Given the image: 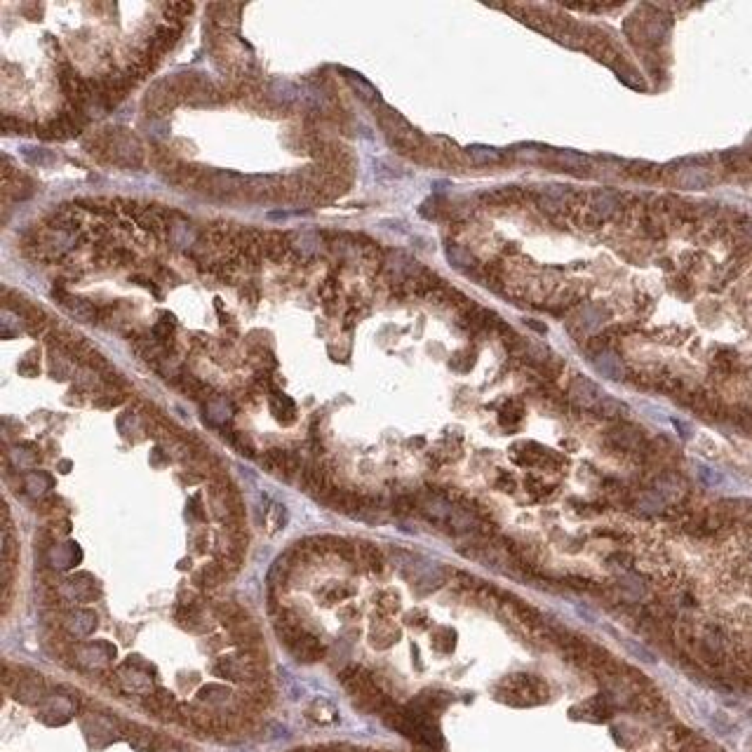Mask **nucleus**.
Listing matches in <instances>:
<instances>
[{"label": "nucleus", "instance_id": "1", "mask_svg": "<svg viewBox=\"0 0 752 752\" xmlns=\"http://www.w3.org/2000/svg\"><path fill=\"white\" fill-rule=\"evenodd\" d=\"M548 698V686L543 679L531 677V675H515L503 684V701L515 703V706H534Z\"/></svg>", "mask_w": 752, "mask_h": 752}, {"label": "nucleus", "instance_id": "2", "mask_svg": "<svg viewBox=\"0 0 752 752\" xmlns=\"http://www.w3.org/2000/svg\"><path fill=\"white\" fill-rule=\"evenodd\" d=\"M176 99H179V92H176L174 82H156L149 97H146V111L153 116H165L167 111H172Z\"/></svg>", "mask_w": 752, "mask_h": 752}, {"label": "nucleus", "instance_id": "3", "mask_svg": "<svg viewBox=\"0 0 752 752\" xmlns=\"http://www.w3.org/2000/svg\"><path fill=\"white\" fill-rule=\"evenodd\" d=\"M571 395H574V400H576V405L583 407V410H597V407H600V402L604 400L602 390L585 376H578L576 381H574Z\"/></svg>", "mask_w": 752, "mask_h": 752}, {"label": "nucleus", "instance_id": "4", "mask_svg": "<svg viewBox=\"0 0 752 752\" xmlns=\"http://www.w3.org/2000/svg\"><path fill=\"white\" fill-rule=\"evenodd\" d=\"M179 33L181 28L174 26V24H167V26H158L156 33H153L151 43H149V55L156 59V62H160V57L165 55L167 50H172V47L176 45V40H179Z\"/></svg>", "mask_w": 752, "mask_h": 752}, {"label": "nucleus", "instance_id": "5", "mask_svg": "<svg viewBox=\"0 0 752 752\" xmlns=\"http://www.w3.org/2000/svg\"><path fill=\"white\" fill-rule=\"evenodd\" d=\"M609 440L614 442L616 449H625V452H637V449L644 447V437L637 428L632 425H616V428L609 433Z\"/></svg>", "mask_w": 752, "mask_h": 752}, {"label": "nucleus", "instance_id": "6", "mask_svg": "<svg viewBox=\"0 0 752 752\" xmlns=\"http://www.w3.org/2000/svg\"><path fill=\"white\" fill-rule=\"evenodd\" d=\"M292 245H289V238L282 233H264V254L273 262H282L287 257Z\"/></svg>", "mask_w": 752, "mask_h": 752}, {"label": "nucleus", "instance_id": "7", "mask_svg": "<svg viewBox=\"0 0 752 752\" xmlns=\"http://www.w3.org/2000/svg\"><path fill=\"white\" fill-rule=\"evenodd\" d=\"M675 183H677L679 188H706L710 183V174H708V169H703V167H686V169L677 172Z\"/></svg>", "mask_w": 752, "mask_h": 752}, {"label": "nucleus", "instance_id": "8", "mask_svg": "<svg viewBox=\"0 0 752 752\" xmlns=\"http://www.w3.org/2000/svg\"><path fill=\"white\" fill-rule=\"evenodd\" d=\"M66 311L73 315L75 320H80V322H94V318H97V308H94L90 301L85 299H78V297H68L66 301L62 304Z\"/></svg>", "mask_w": 752, "mask_h": 752}, {"label": "nucleus", "instance_id": "9", "mask_svg": "<svg viewBox=\"0 0 752 752\" xmlns=\"http://www.w3.org/2000/svg\"><path fill=\"white\" fill-rule=\"evenodd\" d=\"M595 365H597V369H600L604 376H609V378H623V365H621V360L616 358L614 353H604L602 351L595 358Z\"/></svg>", "mask_w": 752, "mask_h": 752}, {"label": "nucleus", "instance_id": "10", "mask_svg": "<svg viewBox=\"0 0 752 752\" xmlns=\"http://www.w3.org/2000/svg\"><path fill=\"white\" fill-rule=\"evenodd\" d=\"M618 210V198H616L614 193H597L595 200H593V212L600 219H607V217H614V212Z\"/></svg>", "mask_w": 752, "mask_h": 752}, {"label": "nucleus", "instance_id": "11", "mask_svg": "<svg viewBox=\"0 0 752 752\" xmlns=\"http://www.w3.org/2000/svg\"><path fill=\"white\" fill-rule=\"evenodd\" d=\"M358 558H363V562L369 567L372 571H381L383 569V555L381 550L372 543H360L358 546Z\"/></svg>", "mask_w": 752, "mask_h": 752}, {"label": "nucleus", "instance_id": "12", "mask_svg": "<svg viewBox=\"0 0 752 752\" xmlns=\"http://www.w3.org/2000/svg\"><path fill=\"white\" fill-rule=\"evenodd\" d=\"M468 153H470V158L475 160V163H494V160H499V158H501V153H499V151H494V149H484V146H482V149H479V146H473V149L468 151Z\"/></svg>", "mask_w": 752, "mask_h": 752}, {"label": "nucleus", "instance_id": "13", "mask_svg": "<svg viewBox=\"0 0 752 752\" xmlns=\"http://www.w3.org/2000/svg\"><path fill=\"white\" fill-rule=\"evenodd\" d=\"M348 78H351V82H353L355 87H358L360 92H363V97H365V99H369V102H378V92L374 90V87L367 85V82H365L363 78H358V75H355V73H348Z\"/></svg>", "mask_w": 752, "mask_h": 752}, {"label": "nucleus", "instance_id": "14", "mask_svg": "<svg viewBox=\"0 0 752 752\" xmlns=\"http://www.w3.org/2000/svg\"><path fill=\"white\" fill-rule=\"evenodd\" d=\"M447 252H449V259H452V264L459 266V268H461V266H473V257L466 250H461V247L449 245Z\"/></svg>", "mask_w": 752, "mask_h": 752}, {"label": "nucleus", "instance_id": "15", "mask_svg": "<svg viewBox=\"0 0 752 752\" xmlns=\"http://www.w3.org/2000/svg\"><path fill=\"white\" fill-rule=\"evenodd\" d=\"M165 10L172 12V15H176V19H181L183 15H191L193 5L191 3H169V5H165Z\"/></svg>", "mask_w": 752, "mask_h": 752}]
</instances>
